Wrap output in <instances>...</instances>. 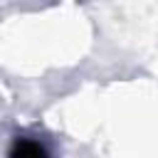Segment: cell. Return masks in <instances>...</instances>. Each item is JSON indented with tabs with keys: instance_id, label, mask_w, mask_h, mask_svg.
Here are the masks:
<instances>
[{
	"instance_id": "cell-1",
	"label": "cell",
	"mask_w": 158,
	"mask_h": 158,
	"mask_svg": "<svg viewBox=\"0 0 158 158\" xmlns=\"http://www.w3.org/2000/svg\"><path fill=\"white\" fill-rule=\"evenodd\" d=\"M10 158H47V153H44V148H42L40 143L22 138V141H17V143L12 146Z\"/></svg>"
}]
</instances>
